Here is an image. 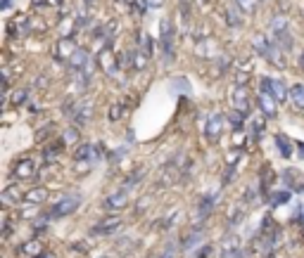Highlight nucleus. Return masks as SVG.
<instances>
[{
	"instance_id": "1",
	"label": "nucleus",
	"mask_w": 304,
	"mask_h": 258,
	"mask_svg": "<svg viewBox=\"0 0 304 258\" xmlns=\"http://www.w3.org/2000/svg\"><path fill=\"white\" fill-rule=\"evenodd\" d=\"M79 197H64L60 204H55V209H53V213L50 216H55V218H62V216H69V213H74L76 209H79Z\"/></svg>"
},
{
	"instance_id": "2",
	"label": "nucleus",
	"mask_w": 304,
	"mask_h": 258,
	"mask_svg": "<svg viewBox=\"0 0 304 258\" xmlns=\"http://www.w3.org/2000/svg\"><path fill=\"white\" fill-rule=\"evenodd\" d=\"M221 128H223V114H212L207 126H205V135L214 142V140H219V135H221Z\"/></svg>"
},
{
	"instance_id": "3",
	"label": "nucleus",
	"mask_w": 304,
	"mask_h": 258,
	"mask_svg": "<svg viewBox=\"0 0 304 258\" xmlns=\"http://www.w3.org/2000/svg\"><path fill=\"white\" fill-rule=\"evenodd\" d=\"M262 88H264V93L273 95L276 100H285V95H290V93L285 90L283 83L276 81V78H264V81H262Z\"/></svg>"
},
{
	"instance_id": "4",
	"label": "nucleus",
	"mask_w": 304,
	"mask_h": 258,
	"mask_svg": "<svg viewBox=\"0 0 304 258\" xmlns=\"http://www.w3.org/2000/svg\"><path fill=\"white\" fill-rule=\"evenodd\" d=\"M126 202H129V190H119L117 194H112V197L105 199V209H124Z\"/></svg>"
},
{
	"instance_id": "5",
	"label": "nucleus",
	"mask_w": 304,
	"mask_h": 258,
	"mask_svg": "<svg viewBox=\"0 0 304 258\" xmlns=\"http://www.w3.org/2000/svg\"><path fill=\"white\" fill-rule=\"evenodd\" d=\"M36 173V163L31 159H21L17 166H14V176L17 178H31Z\"/></svg>"
},
{
	"instance_id": "6",
	"label": "nucleus",
	"mask_w": 304,
	"mask_h": 258,
	"mask_svg": "<svg viewBox=\"0 0 304 258\" xmlns=\"http://www.w3.org/2000/svg\"><path fill=\"white\" fill-rule=\"evenodd\" d=\"M276 97L273 95H269V93H262V97H259V104H262V111L266 116H273L276 114Z\"/></svg>"
},
{
	"instance_id": "7",
	"label": "nucleus",
	"mask_w": 304,
	"mask_h": 258,
	"mask_svg": "<svg viewBox=\"0 0 304 258\" xmlns=\"http://www.w3.org/2000/svg\"><path fill=\"white\" fill-rule=\"evenodd\" d=\"M233 102H235V107L240 109L242 114H247V111H249V102H247V93H245V88H238V90H235Z\"/></svg>"
},
{
	"instance_id": "8",
	"label": "nucleus",
	"mask_w": 304,
	"mask_h": 258,
	"mask_svg": "<svg viewBox=\"0 0 304 258\" xmlns=\"http://www.w3.org/2000/svg\"><path fill=\"white\" fill-rule=\"evenodd\" d=\"M290 97H292V102L297 104L299 109H304V85H302V83L292 85V88H290Z\"/></svg>"
},
{
	"instance_id": "9",
	"label": "nucleus",
	"mask_w": 304,
	"mask_h": 258,
	"mask_svg": "<svg viewBox=\"0 0 304 258\" xmlns=\"http://www.w3.org/2000/svg\"><path fill=\"white\" fill-rule=\"evenodd\" d=\"M119 220H107V223L97 225V227H93V235H110V232H114L119 227Z\"/></svg>"
},
{
	"instance_id": "10",
	"label": "nucleus",
	"mask_w": 304,
	"mask_h": 258,
	"mask_svg": "<svg viewBox=\"0 0 304 258\" xmlns=\"http://www.w3.org/2000/svg\"><path fill=\"white\" fill-rule=\"evenodd\" d=\"M41 251H43V246L38 242H29L27 246L19 249V256H31V253H41Z\"/></svg>"
},
{
	"instance_id": "11",
	"label": "nucleus",
	"mask_w": 304,
	"mask_h": 258,
	"mask_svg": "<svg viewBox=\"0 0 304 258\" xmlns=\"http://www.w3.org/2000/svg\"><path fill=\"white\" fill-rule=\"evenodd\" d=\"M45 197H48V190H45V187H41V190H31L27 194L29 202H38V204H41V202H45Z\"/></svg>"
},
{
	"instance_id": "12",
	"label": "nucleus",
	"mask_w": 304,
	"mask_h": 258,
	"mask_svg": "<svg viewBox=\"0 0 304 258\" xmlns=\"http://www.w3.org/2000/svg\"><path fill=\"white\" fill-rule=\"evenodd\" d=\"M276 142H278V147H281V154H283V156H290V154H292V150H290V140H288V137L276 135Z\"/></svg>"
},
{
	"instance_id": "13",
	"label": "nucleus",
	"mask_w": 304,
	"mask_h": 258,
	"mask_svg": "<svg viewBox=\"0 0 304 258\" xmlns=\"http://www.w3.org/2000/svg\"><path fill=\"white\" fill-rule=\"evenodd\" d=\"M288 199H290V192H276V194L271 197V204H273V206H278V204H285Z\"/></svg>"
},
{
	"instance_id": "14",
	"label": "nucleus",
	"mask_w": 304,
	"mask_h": 258,
	"mask_svg": "<svg viewBox=\"0 0 304 258\" xmlns=\"http://www.w3.org/2000/svg\"><path fill=\"white\" fill-rule=\"evenodd\" d=\"M79 114H81V119H88V109H90V102H83V104H79Z\"/></svg>"
},
{
	"instance_id": "15",
	"label": "nucleus",
	"mask_w": 304,
	"mask_h": 258,
	"mask_svg": "<svg viewBox=\"0 0 304 258\" xmlns=\"http://www.w3.org/2000/svg\"><path fill=\"white\" fill-rule=\"evenodd\" d=\"M24 100H27V93H21V95H14V102H17V104L24 102Z\"/></svg>"
},
{
	"instance_id": "16",
	"label": "nucleus",
	"mask_w": 304,
	"mask_h": 258,
	"mask_svg": "<svg viewBox=\"0 0 304 258\" xmlns=\"http://www.w3.org/2000/svg\"><path fill=\"white\" fill-rule=\"evenodd\" d=\"M302 220H304V209H302Z\"/></svg>"
}]
</instances>
